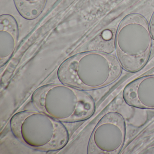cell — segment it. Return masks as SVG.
I'll return each mask as SVG.
<instances>
[{"mask_svg":"<svg viewBox=\"0 0 154 154\" xmlns=\"http://www.w3.org/2000/svg\"><path fill=\"white\" fill-rule=\"evenodd\" d=\"M122 96L129 106L154 109V74L137 78L128 84L123 89Z\"/></svg>","mask_w":154,"mask_h":154,"instance_id":"obj_6","label":"cell"},{"mask_svg":"<svg viewBox=\"0 0 154 154\" xmlns=\"http://www.w3.org/2000/svg\"><path fill=\"white\" fill-rule=\"evenodd\" d=\"M31 101L36 110L62 122L85 120L93 115L96 108L90 94L62 83L39 87Z\"/></svg>","mask_w":154,"mask_h":154,"instance_id":"obj_2","label":"cell"},{"mask_svg":"<svg viewBox=\"0 0 154 154\" xmlns=\"http://www.w3.org/2000/svg\"><path fill=\"white\" fill-rule=\"evenodd\" d=\"M149 25L150 32H151V35H152L154 40V13L152 18H151V20H150V23H149Z\"/></svg>","mask_w":154,"mask_h":154,"instance_id":"obj_10","label":"cell"},{"mask_svg":"<svg viewBox=\"0 0 154 154\" xmlns=\"http://www.w3.org/2000/svg\"><path fill=\"white\" fill-rule=\"evenodd\" d=\"M145 154H154V146L151 147L147 149L145 152L143 153Z\"/></svg>","mask_w":154,"mask_h":154,"instance_id":"obj_11","label":"cell"},{"mask_svg":"<svg viewBox=\"0 0 154 154\" xmlns=\"http://www.w3.org/2000/svg\"><path fill=\"white\" fill-rule=\"evenodd\" d=\"M18 39V26L11 15L0 17V65L4 66L12 57Z\"/></svg>","mask_w":154,"mask_h":154,"instance_id":"obj_7","label":"cell"},{"mask_svg":"<svg viewBox=\"0 0 154 154\" xmlns=\"http://www.w3.org/2000/svg\"><path fill=\"white\" fill-rule=\"evenodd\" d=\"M48 0H13L20 15L28 20L38 17L44 11Z\"/></svg>","mask_w":154,"mask_h":154,"instance_id":"obj_8","label":"cell"},{"mask_svg":"<svg viewBox=\"0 0 154 154\" xmlns=\"http://www.w3.org/2000/svg\"><path fill=\"white\" fill-rule=\"evenodd\" d=\"M10 128L20 142L38 151H57L69 140L68 131L62 122L37 110L16 113L11 119Z\"/></svg>","mask_w":154,"mask_h":154,"instance_id":"obj_3","label":"cell"},{"mask_svg":"<svg viewBox=\"0 0 154 154\" xmlns=\"http://www.w3.org/2000/svg\"><path fill=\"white\" fill-rule=\"evenodd\" d=\"M153 40L149 23L143 16L132 13L125 17L115 38L116 57L122 69L130 73L142 69L150 57Z\"/></svg>","mask_w":154,"mask_h":154,"instance_id":"obj_4","label":"cell"},{"mask_svg":"<svg viewBox=\"0 0 154 154\" xmlns=\"http://www.w3.org/2000/svg\"><path fill=\"white\" fill-rule=\"evenodd\" d=\"M116 32L110 29H106L103 31L97 37L94 38L91 43V46L94 50L108 53L106 45L109 44L115 45V38Z\"/></svg>","mask_w":154,"mask_h":154,"instance_id":"obj_9","label":"cell"},{"mask_svg":"<svg viewBox=\"0 0 154 154\" xmlns=\"http://www.w3.org/2000/svg\"><path fill=\"white\" fill-rule=\"evenodd\" d=\"M122 67L117 57L93 51L75 55L59 67L57 76L62 83L82 91L106 87L120 77Z\"/></svg>","mask_w":154,"mask_h":154,"instance_id":"obj_1","label":"cell"},{"mask_svg":"<svg viewBox=\"0 0 154 154\" xmlns=\"http://www.w3.org/2000/svg\"><path fill=\"white\" fill-rule=\"evenodd\" d=\"M126 136V122L123 116L117 112H108L94 129L88 143L87 154H120Z\"/></svg>","mask_w":154,"mask_h":154,"instance_id":"obj_5","label":"cell"}]
</instances>
